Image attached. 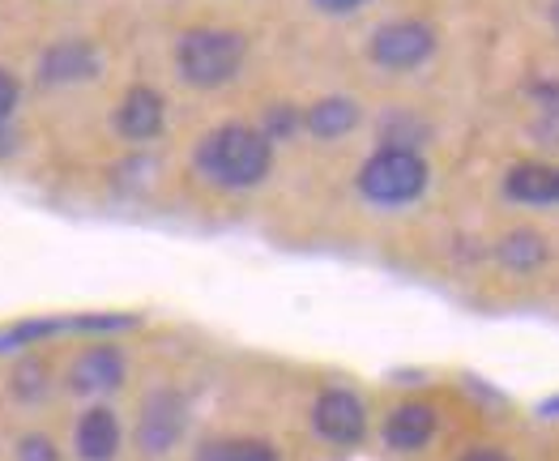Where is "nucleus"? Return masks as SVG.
Masks as SVG:
<instances>
[{
    "label": "nucleus",
    "instance_id": "nucleus-3",
    "mask_svg": "<svg viewBox=\"0 0 559 461\" xmlns=\"http://www.w3.org/2000/svg\"><path fill=\"white\" fill-rule=\"evenodd\" d=\"M427 188V163L415 150H376L359 167V192L376 205H406Z\"/></svg>",
    "mask_w": 559,
    "mask_h": 461
},
{
    "label": "nucleus",
    "instance_id": "nucleus-11",
    "mask_svg": "<svg viewBox=\"0 0 559 461\" xmlns=\"http://www.w3.org/2000/svg\"><path fill=\"white\" fill-rule=\"evenodd\" d=\"M436 436V411L427 402H402L393 415L384 418V440L397 453H415Z\"/></svg>",
    "mask_w": 559,
    "mask_h": 461
},
{
    "label": "nucleus",
    "instance_id": "nucleus-9",
    "mask_svg": "<svg viewBox=\"0 0 559 461\" xmlns=\"http://www.w3.org/2000/svg\"><path fill=\"white\" fill-rule=\"evenodd\" d=\"M124 371H129V364H124V355L116 346H91V351H82L73 359L69 389H78V393H111V389L124 385Z\"/></svg>",
    "mask_w": 559,
    "mask_h": 461
},
{
    "label": "nucleus",
    "instance_id": "nucleus-16",
    "mask_svg": "<svg viewBox=\"0 0 559 461\" xmlns=\"http://www.w3.org/2000/svg\"><path fill=\"white\" fill-rule=\"evenodd\" d=\"M197 461H278V449H274L270 440L231 436V440H210V445H201Z\"/></svg>",
    "mask_w": 559,
    "mask_h": 461
},
{
    "label": "nucleus",
    "instance_id": "nucleus-2",
    "mask_svg": "<svg viewBox=\"0 0 559 461\" xmlns=\"http://www.w3.org/2000/svg\"><path fill=\"white\" fill-rule=\"evenodd\" d=\"M243 56H248L243 35L223 31V26H197V31H188L185 39L176 44V69H180V78H185L188 86L218 91V86H227L239 73Z\"/></svg>",
    "mask_w": 559,
    "mask_h": 461
},
{
    "label": "nucleus",
    "instance_id": "nucleus-15",
    "mask_svg": "<svg viewBox=\"0 0 559 461\" xmlns=\"http://www.w3.org/2000/svg\"><path fill=\"white\" fill-rule=\"evenodd\" d=\"M423 141H427V125H423L415 111H406V107H393L380 120V145L384 150H415L419 154Z\"/></svg>",
    "mask_w": 559,
    "mask_h": 461
},
{
    "label": "nucleus",
    "instance_id": "nucleus-23",
    "mask_svg": "<svg viewBox=\"0 0 559 461\" xmlns=\"http://www.w3.org/2000/svg\"><path fill=\"white\" fill-rule=\"evenodd\" d=\"M551 22H556V31H559V0L551 4Z\"/></svg>",
    "mask_w": 559,
    "mask_h": 461
},
{
    "label": "nucleus",
    "instance_id": "nucleus-10",
    "mask_svg": "<svg viewBox=\"0 0 559 461\" xmlns=\"http://www.w3.org/2000/svg\"><path fill=\"white\" fill-rule=\"evenodd\" d=\"M73 449L82 461H111L120 453V418L107 406H94L73 427Z\"/></svg>",
    "mask_w": 559,
    "mask_h": 461
},
{
    "label": "nucleus",
    "instance_id": "nucleus-6",
    "mask_svg": "<svg viewBox=\"0 0 559 461\" xmlns=\"http://www.w3.org/2000/svg\"><path fill=\"white\" fill-rule=\"evenodd\" d=\"M312 427L325 436L329 445L350 449L368 436V411L350 389H325L312 406Z\"/></svg>",
    "mask_w": 559,
    "mask_h": 461
},
{
    "label": "nucleus",
    "instance_id": "nucleus-5",
    "mask_svg": "<svg viewBox=\"0 0 559 461\" xmlns=\"http://www.w3.org/2000/svg\"><path fill=\"white\" fill-rule=\"evenodd\" d=\"M368 51L380 69H419L436 51V31L419 17H397V22H384L376 31Z\"/></svg>",
    "mask_w": 559,
    "mask_h": 461
},
{
    "label": "nucleus",
    "instance_id": "nucleus-22",
    "mask_svg": "<svg viewBox=\"0 0 559 461\" xmlns=\"http://www.w3.org/2000/svg\"><path fill=\"white\" fill-rule=\"evenodd\" d=\"M462 461H509V453H500V449H469Z\"/></svg>",
    "mask_w": 559,
    "mask_h": 461
},
{
    "label": "nucleus",
    "instance_id": "nucleus-4",
    "mask_svg": "<svg viewBox=\"0 0 559 461\" xmlns=\"http://www.w3.org/2000/svg\"><path fill=\"white\" fill-rule=\"evenodd\" d=\"M188 427V402L185 393L176 389H154L145 402H141V418H138V449L145 458H163L180 445Z\"/></svg>",
    "mask_w": 559,
    "mask_h": 461
},
{
    "label": "nucleus",
    "instance_id": "nucleus-14",
    "mask_svg": "<svg viewBox=\"0 0 559 461\" xmlns=\"http://www.w3.org/2000/svg\"><path fill=\"white\" fill-rule=\"evenodd\" d=\"M496 257L516 270V274H530V270H538V265H547V257H551V244L538 235L534 227H516L509 230L504 239H500V248H496Z\"/></svg>",
    "mask_w": 559,
    "mask_h": 461
},
{
    "label": "nucleus",
    "instance_id": "nucleus-19",
    "mask_svg": "<svg viewBox=\"0 0 559 461\" xmlns=\"http://www.w3.org/2000/svg\"><path fill=\"white\" fill-rule=\"evenodd\" d=\"M17 461H60V453H56V445L47 440V436H22L17 440Z\"/></svg>",
    "mask_w": 559,
    "mask_h": 461
},
{
    "label": "nucleus",
    "instance_id": "nucleus-18",
    "mask_svg": "<svg viewBox=\"0 0 559 461\" xmlns=\"http://www.w3.org/2000/svg\"><path fill=\"white\" fill-rule=\"evenodd\" d=\"M17 107V78L9 69H0V150L9 145V116Z\"/></svg>",
    "mask_w": 559,
    "mask_h": 461
},
{
    "label": "nucleus",
    "instance_id": "nucleus-12",
    "mask_svg": "<svg viewBox=\"0 0 559 461\" xmlns=\"http://www.w3.org/2000/svg\"><path fill=\"white\" fill-rule=\"evenodd\" d=\"M504 192L521 205H556L559 201V167L547 163H516L504 176Z\"/></svg>",
    "mask_w": 559,
    "mask_h": 461
},
{
    "label": "nucleus",
    "instance_id": "nucleus-7",
    "mask_svg": "<svg viewBox=\"0 0 559 461\" xmlns=\"http://www.w3.org/2000/svg\"><path fill=\"white\" fill-rule=\"evenodd\" d=\"M98 69H103V60H98L94 44H86V39H64V44L47 47L44 60H39V78L47 86L91 82V78H98Z\"/></svg>",
    "mask_w": 559,
    "mask_h": 461
},
{
    "label": "nucleus",
    "instance_id": "nucleus-20",
    "mask_svg": "<svg viewBox=\"0 0 559 461\" xmlns=\"http://www.w3.org/2000/svg\"><path fill=\"white\" fill-rule=\"evenodd\" d=\"M530 94L543 103V111H547V116H556V120H559V82H556V78L534 82V86H530Z\"/></svg>",
    "mask_w": 559,
    "mask_h": 461
},
{
    "label": "nucleus",
    "instance_id": "nucleus-1",
    "mask_svg": "<svg viewBox=\"0 0 559 461\" xmlns=\"http://www.w3.org/2000/svg\"><path fill=\"white\" fill-rule=\"evenodd\" d=\"M197 172L218 188H257L274 167V145L252 125H218L197 141Z\"/></svg>",
    "mask_w": 559,
    "mask_h": 461
},
{
    "label": "nucleus",
    "instance_id": "nucleus-21",
    "mask_svg": "<svg viewBox=\"0 0 559 461\" xmlns=\"http://www.w3.org/2000/svg\"><path fill=\"white\" fill-rule=\"evenodd\" d=\"M317 9H325V13H350V9H359V4H368V0H312Z\"/></svg>",
    "mask_w": 559,
    "mask_h": 461
},
{
    "label": "nucleus",
    "instance_id": "nucleus-13",
    "mask_svg": "<svg viewBox=\"0 0 559 461\" xmlns=\"http://www.w3.org/2000/svg\"><path fill=\"white\" fill-rule=\"evenodd\" d=\"M364 120V107L355 103V98H346V94H329L321 103H312L308 111H304V125H308V133L312 138H346L355 125Z\"/></svg>",
    "mask_w": 559,
    "mask_h": 461
},
{
    "label": "nucleus",
    "instance_id": "nucleus-8",
    "mask_svg": "<svg viewBox=\"0 0 559 461\" xmlns=\"http://www.w3.org/2000/svg\"><path fill=\"white\" fill-rule=\"evenodd\" d=\"M167 125V103L154 86H133L116 107V129L129 141H154Z\"/></svg>",
    "mask_w": 559,
    "mask_h": 461
},
{
    "label": "nucleus",
    "instance_id": "nucleus-17",
    "mask_svg": "<svg viewBox=\"0 0 559 461\" xmlns=\"http://www.w3.org/2000/svg\"><path fill=\"white\" fill-rule=\"evenodd\" d=\"M299 125H304V111H299V107H290V103H278V107H270V111H265V120H261V133H265V141L274 145V141L290 138Z\"/></svg>",
    "mask_w": 559,
    "mask_h": 461
}]
</instances>
